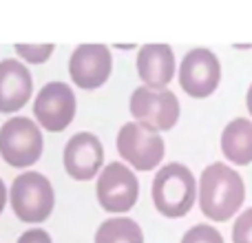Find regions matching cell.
I'll return each instance as SVG.
<instances>
[{
  "label": "cell",
  "instance_id": "1",
  "mask_svg": "<svg viewBox=\"0 0 252 243\" xmlns=\"http://www.w3.org/2000/svg\"><path fill=\"white\" fill-rule=\"evenodd\" d=\"M246 197L244 179L230 166L210 164L199 177V206L206 217L226 221L241 208Z\"/></svg>",
  "mask_w": 252,
  "mask_h": 243
},
{
  "label": "cell",
  "instance_id": "2",
  "mask_svg": "<svg viewBox=\"0 0 252 243\" xmlns=\"http://www.w3.org/2000/svg\"><path fill=\"white\" fill-rule=\"evenodd\" d=\"M151 192L153 204L164 217H184L195 204L197 183L188 166L173 161L157 170Z\"/></svg>",
  "mask_w": 252,
  "mask_h": 243
},
{
  "label": "cell",
  "instance_id": "3",
  "mask_svg": "<svg viewBox=\"0 0 252 243\" xmlns=\"http://www.w3.org/2000/svg\"><path fill=\"white\" fill-rule=\"evenodd\" d=\"M11 208L18 219L29 223H40L53 210V188L44 175L40 173H22L11 183Z\"/></svg>",
  "mask_w": 252,
  "mask_h": 243
},
{
  "label": "cell",
  "instance_id": "4",
  "mask_svg": "<svg viewBox=\"0 0 252 243\" xmlns=\"http://www.w3.org/2000/svg\"><path fill=\"white\" fill-rule=\"evenodd\" d=\"M0 155L7 164L25 168L42 155V133L29 118H13L0 126Z\"/></svg>",
  "mask_w": 252,
  "mask_h": 243
},
{
  "label": "cell",
  "instance_id": "5",
  "mask_svg": "<svg viewBox=\"0 0 252 243\" xmlns=\"http://www.w3.org/2000/svg\"><path fill=\"white\" fill-rule=\"evenodd\" d=\"M118 152L137 170H151L164 157V139L159 137V130L139 122H128L120 128Z\"/></svg>",
  "mask_w": 252,
  "mask_h": 243
},
{
  "label": "cell",
  "instance_id": "6",
  "mask_svg": "<svg viewBox=\"0 0 252 243\" xmlns=\"http://www.w3.org/2000/svg\"><path fill=\"white\" fill-rule=\"evenodd\" d=\"M130 113L139 124L155 130H168L179 120V100L168 89L139 87L130 95Z\"/></svg>",
  "mask_w": 252,
  "mask_h": 243
},
{
  "label": "cell",
  "instance_id": "7",
  "mask_svg": "<svg viewBox=\"0 0 252 243\" xmlns=\"http://www.w3.org/2000/svg\"><path fill=\"white\" fill-rule=\"evenodd\" d=\"M97 201L106 213H128L139 195V183L133 170L120 161L109 164L97 177Z\"/></svg>",
  "mask_w": 252,
  "mask_h": 243
},
{
  "label": "cell",
  "instance_id": "8",
  "mask_svg": "<svg viewBox=\"0 0 252 243\" xmlns=\"http://www.w3.org/2000/svg\"><path fill=\"white\" fill-rule=\"evenodd\" d=\"M221 80L219 58L210 49H192L179 66V84L192 97H208Z\"/></svg>",
  "mask_w": 252,
  "mask_h": 243
},
{
  "label": "cell",
  "instance_id": "9",
  "mask_svg": "<svg viewBox=\"0 0 252 243\" xmlns=\"http://www.w3.org/2000/svg\"><path fill=\"white\" fill-rule=\"evenodd\" d=\"M33 115L38 124L47 130L66 128L75 115V95L64 82H49L40 89L38 97L33 102Z\"/></svg>",
  "mask_w": 252,
  "mask_h": 243
},
{
  "label": "cell",
  "instance_id": "10",
  "mask_svg": "<svg viewBox=\"0 0 252 243\" xmlns=\"http://www.w3.org/2000/svg\"><path fill=\"white\" fill-rule=\"evenodd\" d=\"M111 51L104 44H80L69 60V73L78 87L97 89L111 73Z\"/></svg>",
  "mask_w": 252,
  "mask_h": 243
},
{
  "label": "cell",
  "instance_id": "11",
  "mask_svg": "<svg viewBox=\"0 0 252 243\" xmlns=\"http://www.w3.org/2000/svg\"><path fill=\"white\" fill-rule=\"evenodd\" d=\"M104 159L102 142L93 133H78L64 146V168L73 179H91Z\"/></svg>",
  "mask_w": 252,
  "mask_h": 243
},
{
  "label": "cell",
  "instance_id": "12",
  "mask_svg": "<svg viewBox=\"0 0 252 243\" xmlns=\"http://www.w3.org/2000/svg\"><path fill=\"white\" fill-rule=\"evenodd\" d=\"M33 80L22 62L7 58L0 62V113L22 109L31 97Z\"/></svg>",
  "mask_w": 252,
  "mask_h": 243
},
{
  "label": "cell",
  "instance_id": "13",
  "mask_svg": "<svg viewBox=\"0 0 252 243\" xmlns=\"http://www.w3.org/2000/svg\"><path fill=\"white\" fill-rule=\"evenodd\" d=\"M139 78L151 89H164L175 73V53L168 44H144L137 53Z\"/></svg>",
  "mask_w": 252,
  "mask_h": 243
},
{
  "label": "cell",
  "instance_id": "14",
  "mask_svg": "<svg viewBox=\"0 0 252 243\" xmlns=\"http://www.w3.org/2000/svg\"><path fill=\"white\" fill-rule=\"evenodd\" d=\"M221 151L226 159L235 164H250L252 161V122L237 118L226 124L221 133Z\"/></svg>",
  "mask_w": 252,
  "mask_h": 243
},
{
  "label": "cell",
  "instance_id": "15",
  "mask_svg": "<svg viewBox=\"0 0 252 243\" xmlns=\"http://www.w3.org/2000/svg\"><path fill=\"white\" fill-rule=\"evenodd\" d=\"M95 243H144V235L137 221L128 217H113L97 228Z\"/></svg>",
  "mask_w": 252,
  "mask_h": 243
},
{
  "label": "cell",
  "instance_id": "16",
  "mask_svg": "<svg viewBox=\"0 0 252 243\" xmlns=\"http://www.w3.org/2000/svg\"><path fill=\"white\" fill-rule=\"evenodd\" d=\"M182 243H223V237L208 223H197L184 235Z\"/></svg>",
  "mask_w": 252,
  "mask_h": 243
},
{
  "label": "cell",
  "instance_id": "17",
  "mask_svg": "<svg viewBox=\"0 0 252 243\" xmlns=\"http://www.w3.org/2000/svg\"><path fill=\"white\" fill-rule=\"evenodd\" d=\"M232 243H252V208L237 217L232 226Z\"/></svg>",
  "mask_w": 252,
  "mask_h": 243
},
{
  "label": "cell",
  "instance_id": "18",
  "mask_svg": "<svg viewBox=\"0 0 252 243\" xmlns=\"http://www.w3.org/2000/svg\"><path fill=\"white\" fill-rule=\"evenodd\" d=\"M16 51L29 62H44L51 58L53 44H16Z\"/></svg>",
  "mask_w": 252,
  "mask_h": 243
},
{
  "label": "cell",
  "instance_id": "19",
  "mask_svg": "<svg viewBox=\"0 0 252 243\" xmlns=\"http://www.w3.org/2000/svg\"><path fill=\"white\" fill-rule=\"evenodd\" d=\"M18 243H51V237L44 230H27L25 235H20Z\"/></svg>",
  "mask_w": 252,
  "mask_h": 243
},
{
  "label": "cell",
  "instance_id": "20",
  "mask_svg": "<svg viewBox=\"0 0 252 243\" xmlns=\"http://www.w3.org/2000/svg\"><path fill=\"white\" fill-rule=\"evenodd\" d=\"M4 199H7V190H4V183H2V179H0V213H2V208H4Z\"/></svg>",
  "mask_w": 252,
  "mask_h": 243
},
{
  "label": "cell",
  "instance_id": "21",
  "mask_svg": "<svg viewBox=\"0 0 252 243\" xmlns=\"http://www.w3.org/2000/svg\"><path fill=\"white\" fill-rule=\"evenodd\" d=\"M246 104H248V111H250V115H252V84H250V89H248V97H246Z\"/></svg>",
  "mask_w": 252,
  "mask_h": 243
}]
</instances>
